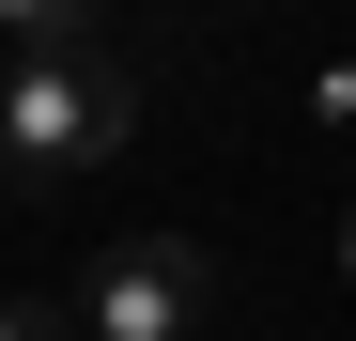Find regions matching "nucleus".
<instances>
[{
  "label": "nucleus",
  "mask_w": 356,
  "mask_h": 341,
  "mask_svg": "<svg viewBox=\"0 0 356 341\" xmlns=\"http://www.w3.org/2000/svg\"><path fill=\"white\" fill-rule=\"evenodd\" d=\"M140 140V63H0V202H63L78 170H108Z\"/></svg>",
  "instance_id": "1"
},
{
  "label": "nucleus",
  "mask_w": 356,
  "mask_h": 341,
  "mask_svg": "<svg viewBox=\"0 0 356 341\" xmlns=\"http://www.w3.org/2000/svg\"><path fill=\"white\" fill-rule=\"evenodd\" d=\"M202 310H217V248H202V233H124V248L63 295L78 341H186Z\"/></svg>",
  "instance_id": "2"
},
{
  "label": "nucleus",
  "mask_w": 356,
  "mask_h": 341,
  "mask_svg": "<svg viewBox=\"0 0 356 341\" xmlns=\"http://www.w3.org/2000/svg\"><path fill=\"white\" fill-rule=\"evenodd\" d=\"M93 0H0V63H93Z\"/></svg>",
  "instance_id": "3"
},
{
  "label": "nucleus",
  "mask_w": 356,
  "mask_h": 341,
  "mask_svg": "<svg viewBox=\"0 0 356 341\" xmlns=\"http://www.w3.org/2000/svg\"><path fill=\"white\" fill-rule=\"evenodd\" d=\"M0 341H78V326H63V295H0Z\"/></svg>",
  "instance_id": "4"
},
{
  "label": "nucleus",
  "mask_w": 356,
  "mask_h": 341,
  "mask_svg": "<svg viewBox=\"0 0 356 341\" xmlns=\"http://www.w3.org/2000/svg\"><path fill=\"white\" fill-rule=\"evenodd\" d=\"M310 109H325V125H356V63H325V78H310Z\"/></svg>",
  "instance_id": "5"
},
{
  "label": "nucleus",
  "mask_w": 356,
  "mask_h": 341,
  "mask_svg": "<svg viewBox=\"0 0 356 341\" xmlns=\"http://www.w3.org/2000/svg\"><path fill=\"white\" fill-rule=\"evenodd\" d=\"M341 279H356V202H341Z\"/></svg>",
  "instance_id": "6"
}]
</instances>
